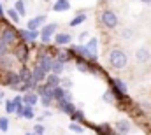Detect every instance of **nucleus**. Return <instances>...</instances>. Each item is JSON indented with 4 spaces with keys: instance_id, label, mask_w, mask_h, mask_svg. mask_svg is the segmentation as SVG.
Returning <instances> with one entry per match:
<instances>
[{
    "instance_id": "1",
    "label": "nucleus",
    "mask_w": 151,
    "mask_h": 135,
    "mask_svg": "<svg viewBox=\"0 0 151 135\" xmlns=\"http://www.w3.org/2000/svg\"><path fill=\"white\" fill-rule=\"evenodd\" d=\"M109 65L113 68H125L128 65V56H127V53L125 51H121V49H113L111 53H109Z\"/></svg>"
},
{
    "instance_id": "2",
    "label": "nucleus",
    "mask_w": 151,
    "mask_h": 135,
    "mask_svg": "<svg viewBox=\"0 0 151 135\" xmlns=\"http://www.w3.org/2000/svg\"><path fill=\"white\" fill-rule=\"evenodd\" d=\"M100 21H102V25L106 27V28H109V30H113L118 27V16L114 14L113 11H104L102 14H100Z\"/></svg>"
},
{
    "instance_id": "3",
    "label": "nucleus",
    "mask_w": 151,
    "mask_h": 135,
    "mask_svg": "<svg viewBox=\"0 0 151 135\" xmlns=\"http://www.w3.org/2000/svg\"><path fill=\"white\" fill-rule=\"evenodd\" d=\"M0 39H2L7 46H12V44L16 42V39H18V30H14V28H11V27H5V28H2V32H0Z\"/></svg>"
},
{
    "instance_id": "4",
    "label": "nucleus",
    "mask_w": 151,
    "mask_h": 135,
    "mask_svg": "<svg viewBox=\"0 0 151 135\" xmlns=\"http://www.w3.org/2000/svg\"><path fill=\"white\" fill-rule=\"evenodd\" d=\"M4 83H5L7 86H11L12 90H18L19 84H21V79H19V75H18V72L7 70V72H5V77H4Z\"/></svg>"
},
{
    "instance_id": "5",
    "label": "nucleus",
    "mask_w": 151,
    "mask_h": 135,
    "mask_svg": "<svg viewBox=\"0 0 151 135\" xmlns=\"http://www.w3.org/2000/svg\"><path fill=\"white\" fill-rule=\"evenodd\" d=\"M56 28H58V25H56V23H49V25H44V27L40 28V40H42L44 44H47V42L51 40V35L56 32Z\"/></svg>"
},
{
    "instance_id": "6",
    "label": "nucleus",
    "mask_w": 151,
    "mask_h": 135,
    "mask_svg": "<svg viewBox=\"0 0 151 135\" xmlns=\"http://www.w3.org/2000/svg\"><path fill=\"white\" fill-rule=\"evenodd\" d=\"M53 56L51 55H46V53H42V55H39V60H37V65L40 68H44L46 72H51V65H53Z\"/></svg>"
},
{
    "instance_id": "7",
    "label": "nucleus",
    "mask_w": 151,
    "mask_h": 135,
    "mask_svg": "<svg viewBox=\"0 0 151 135\" xmlns=\"http://www.w3.org/2000/svg\"><path fill=\"white\" fill-rule=\"evenodd\" d=\"M84 47H86V51H88V56H90L91 60H97V55H99V40L93 37V39L88 40V44H84Z\"/></svg>"
},
{
    "instance_id": "8",
    "label": "nucleus",
    "mask_w": 151,
    "mask_h": 135,
    "mask_svg": "<svg viewBox=\"0 0 151 135\" xmlns=\"http://www.w3.org/2000/svg\"><path fill=\"white\" fill-rule=\"evenodd\" d=\"M135 60H137L139 63H148V62L151 60L150 49H146V47H139V49L135 51Z\"/></svg>"
},
{
    "instance_id": "9",
    "label": "nucleus",
    "mask_w": 151,
    "mask_h": 135,
    "mask_svg": "<svg viewBox=\"0 0 151 135\" xmlns=\"http://www.w3.org/2000/svg\"><path fill=\"white\" fill-rule=\"evenodd\" d=\"M14 56H16V60H19V62H27L28 60V47L25 46V44H19L16 49H14Z\"/></svg>"
},
{
    "instance_id": "10",
    "label": "nucleus",
    "mask_w": 151,
    "mask_h": 135,
    "mask_svg": "<svg viewBox=\"0 0 151 135\" xmlns=\"http://www.w3.org/2000/svg\"><path fill=\"white\" fill-rule=\"evenodd\" d=\"M18 34H19L21 39H25L27 42H34L39 35H40V32H39V30H28V28H27V30H18Z\"/></svg>"
},
{
    "instance_id": "11",
    "label": "nucleus",
    "mask_w": 151,
    "mask_h": 135,
    "mask_svg": "<svg viewBox=\"0 0 151 135\" xmlns=\"http://www.w3.org/2000/svg\"><path fill=\"white\" fill-rule=\"evenodd\" d=\"M44 23H46V16L40 14V16H35L34 19H30V21L27 23V28H28V30H37L39 27H42Z\"/></svg>"
},
{
    "instance_id": "12",
    "label": "nucleus",
    "mask_w": 151,
    "mask_h": 135,
    "mask_svg": "<svg viewBox=\"0 0 151 135\" xmlns=\"http://www.w3.org/2000/svg\"><path fill=\"white\" fill-rule=\"evenodd\" d=\"M37 102H39V95L35 93V91H27V93L23 95V103H25V105L34 107Z\"/></svg>"
},
{
    "instance_id": "13",
    "label": "nucleus",
    "mask_w": 151,
    "mask_h": 135,
    "mask_svg": "<svg viewBox=\"0 0 151 135\" xmlns=\"http://www.w3.org/2000/svg\"><path fill=\"white\" fill-rule=\"evenodd\" d=\"M46 75H47V72H46L44 68H40L39 65H35V67L32 68V77H34L37 83H44V81H46Z\"/></svg>"
},
{
    "instance_id": "14",
    "label": "nucleus",
    "mask_w": 151,
    "mask_h": 135,
    "mask_svg": "<svg viewBox=\"0 0 151 135\" xmlns=\"http://www.w3.org/2000/svg\"><path fill=\"white\" fill-rule=\"evenodd\" d=\"M69 9H70V2L69 0H56L55 5H53L55 12H63V11H69Z\"/></svg>"
},
{
    "instance_id": "15",
    "label": "nucleus",
    "mask_w": 151,
    "mask_h": 135,
    "mask_svg": "<svg viewBox=\"0 0 151 135\" xmlns=\"http://www.w3.org/2000/svg\"><path fill=\"white\" fill-rule=\"evenodd\" d=\"M72 37L70 34H56L55 35V44L56 46H65V44H70Z\"/></svg>"
},
{
    "instance_id": "16",
    "label": "nucleus",
    "mask_w": 151,
    "mask_h": 135,
    "mask_svg": "<svg viewBox=\"0 0 151 135\" xmlns=\"http://www.w3.org/2000/svg\"><path fill=\"white\" fill-rule=\"evenodd\" d=\"M58 107H60V111H63L65 114H69V116H72L76 112V107L72 102H60L58 103Z\"/></svg>"
},
{
    "instance_id": "17",
    "label": "nucleus",
    "mask_w": 151,
    "mask_h": 135,
    "mask_svg": "<svg viewBox=\"0 0 151 135\" xmlns=\"http://www.w3.org/2000/svg\"><path fill=\"white\" fill-rule=\"evenodd\" d=\"M18 75H19V79H21V83H27V81H30V79H34L32 77V70L28 67H23L19 68V72H18Z\"/></svg>"
},
{
    "instance_id": "18",
    "label": "nucleus",
    "mask_w": 151,
    "mask_h": 135,
    "mask_svg": "<svg viewBox=\"0 0 151 135\" xmlns=\"http://www.w3.org/2000/svg\"><path fill=\"white\" fill-rule=\"evenodd\" d=\"M113 86L119 95H125V93H127V84H125L121 79H113Z\"/></svg>"
},
{
    "instance_id": "19",
    "label": "nucleus",
    "mask_w": 151,
    "mask_h": 135,
    "mask_svg": "<svg viewBox=\"0 0 151 135\" xmlns=\"http://www.w3.org/2000/svg\"><path fill=\"white\" fill-rule=\"evenodd\" d=\"M46 84H49L51 88L60 86V75H56V74H49V75H46Z\"/></svg>"
},
{
    "instance_id": "20",
    "label": "nucleus",
    "mask_w": 151,
    "mask_h": 135,
    "mask_svg": "<svg viewBox=\"0 0 151 135\" xmlns=\"http://www.w3.org/2000/svg\"><path fill=\"white\" fill-rule=\"evenodd\" d=\"M116 128H118L119 134H128V132H130V123L125 121V119H119V121L116 123Z\"/></svg>"
},
{
    "instance_id": "21",
    "label": "nucleus",
    "mask_w": 151,
    "mask_h": 135,
    "mask_svg": "<svg viewBox=\"0 0 151 135\" xmlns=\"http://www.w3.org/2000/svg\"><path fill=\"white\" fill-rule=\"evenodd\" d=\"M63 67H65V63H62V62H58V60H53L51 72H53V74H56V75H60V74L63 72Z\"/></svg>"
},
{
    "instance_id": "22",
    "label": "nucleus",
    "mask_w": 151,
    "mask_h": 135,
    "mask_svg": "<svg viewBox=\"0 0 151 135\" xmlns=\"http://www.w3.org/2000/svg\"><path fill=\"white\" fill-rule=\"evenodd\" d=\"M12 63H14L12 58H9L7 55H5V56H0V67H4L5 70H11V68H12Z\"/></svg>"
},
{
    "instance_id": "23",
    "label": "nucleus",
    "mask_w": 151,
    "mask_h": 135,
    "mask_svg": "<svg viewBox=\"0 0 151 135\" xmlns=\"http://www.w3.org/2000/svg\"><path fill=\"white\" fill-rule=\"evenodd\" d=\"M14 9H16V12H18L21 18L27 14V9H25V2H23V0H16V4H14Z\"/></svg>"
},
{
    "instance_id": "24",
    "label": "nucleus",
    "mask_w": 151,
    "mask_h": 135,
    "mask_svg": "<svg viewBox=\"0 0 151 135\" xmlns=\"http://www.w3.org/2000/svg\"><path fill=\"white\" fill-rule=\"evenodd\" d=\"M34 107H30V105H25L23 107V112H21V118H25V119H34Z\"/></svg>"
},
{
    "instance_id": "25",
    "label": "nucleus",
    "mask_w": 151,
    "mask_h": 135,
    "mask_svg": "<svg viewBox=\"0 0 151 135\" xmlns=\"http://www.w3.org/2000/svg\"><path fill=\"white\" fill-rule=\"evenodd\" d=\"M84 19H86V14H84V12H83V14H77V16H74V19H70L69 25H70V27H77V25H81Z\"/></svg>"
},
{
    "instance_id": "26",
    "label": "nucleus",
    "mask_w": 151,
    "mask_h": 135,
    "mask_svg": "<svg viewBox=\"0 0 151 135\" xmlns=\"http://www.w3.org/2000/svg\"><path fill=\"white\" fill-rule=\"evenodd\" d=\"M7 16H9V18H11V19H12L14 23H18V21L21 19V16H19L18 12H16V9H9V11H7Z\"/></svg>"
},
{
    "instance_id": "27",
    "label": "nucleus",
    "mask_w": 151,
    "mask_h": 135,
    "mask_svg": "<svg viewBox=\"0 0 151 135\" xmlns=\"http://www.w3.org/2000/svg\"><path fill=\"white\" fill-rule=\"evenodd\" d=\"M9 130V119L7 118H0V132H7Z\"/></svg>"
},
{
    "instance_id": "28",
    "label": "nucleus",
    "mask_w": 151,
    "mask_h": 135,
    "mask_svg": "<svg viewBox=\"0 0 151 135\" xmlns=\"http://www.w3.org/2000/svg\"><path fill=\"white\" fill-rule=\"evenodd\" d=\"M14 111H16L14 102H12V100H5V112H7V114H12Z\"/></svg>"
},
{
    "instance_id": "29",
    "label": "nucleus",
    "mask_w": 151,
    "mask_h": 135,
    "mask_svg": "<svg viewBox=\"0 0 151 135\" xmlns=\"http://www.w3.org/2000/svg\"><path fill=\"white\" fill-rule=\"evenodd\" d=\"M69 128H70V130H72V132H76V134H83V132H84V130H83V126H81V125H77V123H70V126H69Z\"/></svg>"
},
{
    "instance_id": "30",
    "label": "nucleus",
    "mask_w": 151,
    "mask_h": 135,
    "mask_svg": "<svg viewBox=\"0 0 151 135\" xmlns=\"http://www.w3.org/2000/svg\"><path fill=\"white\" fill-rule=\"evenodd\" d=\"M7 51H9V46L0 39V56H5V55H7Z\"/></svg>"
},
{
    "instance_id": "31",
    "label": "nucleus",
    "mask_w": 151,
    "mask_h": 135,
    "mask_svg": "<svg viewBox=\"0 0 151 135\" xmlns=\"http://www.w3.org/2000/svg\"><path fill=\"white\" fill-rule=\"evenodd\" d=\"M55 60H58V62H62V63H67V62H69V55H67V53H58V56H56Z\"/></svg>"
},
{
    "instance_id": "32",
    "label": "nucleus",
    "mask_w": 151,
    "mask_h": 135,
    "mask_svg": "<svg viewBox=\"0 0 151 135\" xmlns=\"http://www.w3.org/2000/svg\"><path fill=\"white\" fill-rule=\"evenodd\" d=\"M53 102H55V100H53L51 97H40V103H42L44 107H49V105H51Z\"/></svg>"
},
{
    "instance_id": "33",
    "label": "nucleus",
    "mask_w": 151,
    "mask_h": 135,
    "mask_svg": "<svg viewBox=\"0 0 151 135\" xmlns=\"http://www.w3.org/2000/svg\"><path fill=\"white\" fill-rule=\"evenodd\" d=\"M60 86L67 90V88H70V86H72V81H70V79H60Z\"/></svg>"
},
{
    "instance_id": "34",
    "label": "nucleus",
    "mask_w": 151,
    "mask_h": 135,
    "mask_svg": "<svg viewBox=\"0 0 151 135\" xmlns=\"http://www.w3.org/2000/svg\"><path fill=\"white\" fill-rule=\"evenodd\" d=\"M119 35H121L123 39H130V37H132L134 34H132V30H130V28H123V30H121V34H119Z\"/></svg>"
},
{
    "instance_id": "35",
    "label": "nucleus",
    "mask_w": 151,
    "mask_h": 135,
    "mask_svg": "<svg viewBox=\"0 0 151 135\" xmlns=\"http://www.w3.org/2000/svg\"><path fill=\"white\" fill-rule=\"evenodd\" d=\"M34 134H35V135H44V126H42L40 123L34 126Z\"/></svg>"
},
{
    "instance_id": "36",
    "label": "nucleus",
    "mask_w": 151,
    "mask_h": 135,
    "mask_svg": "<svg viewBox=\"0 0 151 135\" xmlns=\"http://www.w3.org/2000/svg\"><path fill=\"white\" fill-rule=\"evenodd\" d=\"M113 100H114V97H113V93H111V90H109V91H106V93H104V102L111 103Z\"/></svg>"
},
{
    "instance_id": "37",
    "label": "nucleus",
    "mask_w": 151,
    "mask_h": 135,
    "mask_svg": "<svg viewBox=\"0 0 151 135\" xmlns=\"http://www.w3.org/2000/svg\"><path fill=\"white\" fill-rule=\"evenodd\" d=\"M70 118H72V119H84V114H83V112H81V111H77V109H76V112L74 114H72V116H70Z\"/></svg>"
},
{
    "instance_id": "38",
    "label": "nucleus",
    "mask_w": 151,
    "mask_h": 135,
    "mask_svg": "<svg viewBox=\"0 0 151 135\" xmlns=\"http://www.w3.org/2000/svg\"><path fill=\"white\" fill-rule=\"evenodd\" d=\"M77 68H79V70H83V72H86V70H88V67H86L84 63H77Z\"/></svg>"
},
{
    "instance_id": "39",
    "label": "nucleus",
    "mask_w": 151,
    "mask_h": 135,
    "mask_svg": "<svg viewBox=\"0 0 151 135\" xmlns=\"http://www.w3.org/2000/svg\"><path fill=\"white\" fill-rule=\"evenodd\" d=\"M86 37H88V34H86V32H83V34L79 35V39H81V40H83V39H86Z\"/></svg>"
},
{
    "instance_id": "40",
    "label": "nucleus",
    "mask_w": 151,
    "mask_h": 135,
    "mask_svg": "<svg viewBox=\"0 0 151 135\" xmlns=\"http://www.w3.org/2000/svg\"><path fill=\"white\" fill-rule=\"evenodd\" d=\"M4 16V9H2V4H0V18Z\"/></svg>"
},
{
    "instance_id": "41",
    "label": "nucleus",
    "mask_w": 151,
    "mask_h": 135,
    "mask_svg": "<svg viewBox=\"0 0 151 135\" xmlns=\"http://www.w3.org/2000/svg\"><path fill=\"white\" fill-rule=\"evenodd\" d=\"M139 2H142V4H151V0H139Z\"/></svg>"
},
{
    "instance_id": "42",
    "label": "nucleus",
    "mask_w": 151,
    "mask_h": 135,
    "mask_svg": "<svg viewBox=\"0 0 151 135\" xmlns=\"http://www.w3.org/2000/svg\"><path fill=\"white\" fill-rule=\"evenodd\" d=\"M25 135H35V134H25Z\"/></svg>"
}]
</instances>
